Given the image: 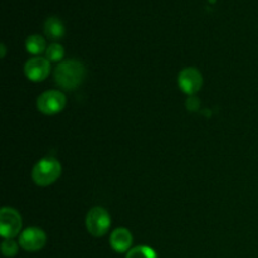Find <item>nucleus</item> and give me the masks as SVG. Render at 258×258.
Segmentation results:
<instances>
[{
  "label": "nucleus",
  "mask_w": 258,
  "mask_h": 258,
  "mask_svg": "<svg viewBox=\"0 0 258 258\" xmlns=\"http://www.w3.org/2000/svg\"><path fill=\"white\" fill-rule=\"evenodd\" d=\"M86 78V67L82 62L75 59L63 60L54 70L55 83L67 91L76 90Z\"/></svg>",
  "instance_id": "obj_1"
},
{
  "label": "nucleus",
  "mask_w": 258,
  "mask_h": 258,
  "mask_svg": "<svg viewBox=\"0 0 258 258\" xmlns=\"http://www.w3.org/2000/svg\"><path fill=\"white\" fill-rule=\"evenodd\" d=\"M62 174V165L54 158H43L32 170V179L37 185L48 186L55 183Z\"/></svg>",
  "instance_id": "obj_2"
},
{
  "label": "nucleus",
  "mask_w": 258,
  "mask_h": 258,
  "mask_svg": "<svg viewBox=\"0 0 258 258\" xmlns=\"http://www.w3.org/2000/svg\"><path fill=\"white\" fill-rule=\"evenodd\" d=\"M111 226V217L102 207H95L86 217V227L88 233L93 237H102L108 232Z\"/></svg>",
  "instance_id": "obj_3"
},
{
  "label": "nucleus",
  "mask_w": 258,
  "mask_h": 258,
  "mask_svg": "<svg viewBox=\"0 0 258 258\" xmlns=\"http://www.w3.org/2000/svg\"><path fill=\"white\" fill-rule=\"evenodd\" d=\"M22 229V217L10 207H4L0 211V234L5 239H12L18 236Z\"/></svg>",
  "instance_id": "obj_4"
},
{
  "label": "nucleus",
  "mask_w": 258,
  "mask_h": 258,
  "mask_svg": "<svg viewBox=\"0 0 258 258\" xmlns=\"http://www.w3.org/2000/svg\"><path fill=\"white\" fill-rule=\"evenodd\" d=\"M66 96L60 91H47L37 100V107L44 115H57L66 107Z\"/></svg>",
  "instance_id": "obj_5"
},
{
  "label": "nucleus",
  "mask_w": 258,
  "mask_h": 258,
  "mask_svg": "<svg viewBox=\"0 0 258 258\" xmlns=\"http://www.w3.org/2000/svg\"><path fill=\"white\" fill-rule=\"evenodd\" d=\"M45 242H47V236L43 229L37 227H29L24 229L19 236V246L28 252L40 251L45 246Z\"/></svg>",
  "instance_id": "obj_6"
},
{
  "label": "nucleus",
  "mask_w": 258,
  "mask_h": 258,
  "mask_svg": "<svg viewBox=\"0 0 258 258\" xmlns=\"http://www.w3.org/2000/svg\"><path fill=\"white\" fill-rule=\"evenodd\" d=\"M178 83L180 90L186 95H196L203 86L202 73L194 67H186L179 73Z\"/></svg>",
  "instance_id": "obj_7"
},
{
  "label": "nucleus",
  "mask_w": 258,
  "mask_h": 258,
  "mask_svg": "<svg viewBox=\"0 0 258 258\" xmlns=\"http://www.w3.org/2000/svg\"><path fill=\"white\" fill-rule=\"evenodd\" d=\"M24 73L28 80L33 81V82H42L49 76L50 62L47 58H32L25 63Z\"/></svg>",
  "instance_id": "obj_8"
},
{
  "label": "nucleus",
  "mask_w": 258,
  "mask_h": 258,
  "mask_svg": "<svg viewBox=\"0 0 258 258\" xmlns=\"http://www.w3.org/2000/svg\"><path fill=\"white\" fill-rule=\"evenodd\" d=\"M110 244L113 251L118 253H123L126 251H130V247L133 244V234L127 228H116L111 233Z\"/></svg>",
  "instance_id": "obj_9"
},
{
  "label": "nucleus",
  "mask_w": 258,
  "mask_h": 258,
  "mask_svg": "<svg viewBox=\"0 0 258 258\" xmlns=\"http://www.w3.org/2000/svg\"><path fill=\"white\" fill-rule=\"evenodd\" d=\"M44 33L49 39L58 40L63 38L66 33L64 24L62 20L57 17H50L44 23Z\"/></svg>",
  "instance_id": "obj_10"
},
{
  "label": "nucleus",
  "mask_w": 258,
  "mask_h": 258,
  "mask_svg": "<svg viewBox=\"0 0 258 258\" xmlns=\"http://www.w3.org/2000/svg\"><path fill=\"white\" fill-rule=\"evenodd\" d=\"M25 48H27V52L30 54H42L43 52L47 50L45 48V40L43 39V37L38 34L29 35L25 40Z\"/></svg>",
  "instance_id": "obj_11"
},
{
  "label": "nucleus",
  "mask_w": 258,
  "mask_h": 258,
  "mask_svg": "<svg viewBox=\"0 0 258 258\" xmlns=\"http://www.w3.org/2000/svg\"><path fill=\"white\" fill-rule=\"evenodd\" d=\"M126 258H158L156 252L148 246H138L131 248Z\"/></svg>",
  "instance_id": "obj_12"
},
{
  "label": "nucleus",
  "mask_w": 258,
  "mask_h": 258,
  "mask_svg": "<svg viewBox=\"0 0 258 258\" xmlns=\"http://www.w3.org/2000/svg\"><path fill=\"white\" fill-rule=\"evenodd\" d=\"M64 57V49L60 44L58 43H52L49 47H47V50H45V58L52 62H60Z\"/></svg>",
  "instance_id": "obj_13"
},
{
  "label": "nucleus",
  "mask_w": 258,
  "mask_h": 258,
  "mask_svg": "<svg viewBox=\"0 0 258 258\" xmlns=\"http://www.w3.org/2000/svg\"><path fill=\"white\" fill-rule=\"evenodd\" d=\"M18 249L19 246L13 239H4L2 243V252L5 257H14L18 253Z\"/></svg>",
  "instance_id": "obj_14"
}]
</instances>
